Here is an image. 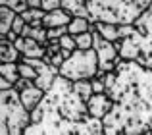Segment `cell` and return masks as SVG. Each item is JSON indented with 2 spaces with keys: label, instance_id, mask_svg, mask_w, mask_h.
Wrapping results in <instances>:
<instances>
[{
  "label": "cell",
  "instance_id": "6da1fadb",
  "mask_svg": "<svg viewBox=\"0 0 152 135\" xmlns=\"http://www.w3.org/2000/svg\"><path fill=\"white\" fill-rule=\"evenodd\" d=\"M115 81L106 95L110 114L102 120L106 135H142L152 129V70L133 60H119Z\"/></svg>",
  "mask_w": 152,
  "mask_h": 135
},
{
  "label": "cell",
  "instance_id": "7a4b0ae2",
  "mask_svg": "<svg viewBox=\"0 0 152 135\" xmlns=\"http://www.w3.org/2000/svg\"><path fill=\"white\" fill-rule=\"evenodd\" d=\"M23 135H106L102 120L89 114H64L42 98V102L31 112V124Z\"/></svg>",
  "mask_w": 152,
  "mask_h": 135
},
{
  "label": "cell",
  "instance_id": "3957f363",
  "mask_svg": "<svg viewBox=\"0 0 152 135\" xmlns=\"http://www.w3.org/2000/svg\"><path fill=\"white\" fill-rule=\"evenodd\" d=\"M150 6L152 0H62V8L73 18L114 25H133Z\"/></svg>",
  "mask_w": 152,
  "mask_h": 135
},
{
  "label": "cell",
  "instance_id": "277c9868",
  "mask_svg": "<svg viewBox=\"0 0 152 135\" xmlns=\"http://www.w3.org/2000/svg\"><path fill=\"white\" fill-rule=\"evenodd\" d=\"M121 60H133L152 70V6L133 23V33L114 43Z\"/></svg>",
  "mask_w": 152,
  "mask_h": 135
},
{
  "label": "cell",
  "instance_id": "5b68a950",
  "mask_svg": "<svg viewBox=\"0 0 152 135\" xmlns=\"http://www.w3.org/2000/svg\"><path fill=\"white\" fill-rule=\"evenodd\" d=\"M98 73V56L96 50H75L71 58L64 62L60 68V75L67 81H91Z\"/></svg>",
  "mask_w": 152,
  "mask_h": 135
},
{
  "label": "cell",
  "instance_id": "8992f818",
  "mask_svg": "<svg viewBox=\"0 0 152 135\" xmlns=\"http://www.w3.org/2000/svg\"><path fill=\"white\" fill-rule=\"evenodd\" d=\"M112 106H114V102H112V98L108 97L106 93L93 95V97L89 98V102H87V112H89V116L96 118V120H104V118L110 114Z\"/></svg>",
  "mask_w": 152,
  "mask_h": 135
},
{
  "label": "cell",
  "instance_id": "52a82bcc",
  "mask_svg": "<svg viewBox=\"0 0 152 135\" xmlns=\"http://www.w3.org/2000/svg\"><path fill=\"white\" fill-rule=\"evenodd\" d=\"M15 48L19 50V54H21L23 58H39V60H42L46 54V46L39 45L37 41H33V39H27V37H18V41L14 43Z\"/></svg>",
  "mask_w": 152,
  "mask_h": 135
},
{
  "label": "cell",
  "instance_id": "ba28073f",
  "mask_svg": "<svg viewBox=\"0 0 152 135\" xmlns=\"http://www.w3.org/2000/svg\"><path fill=\"white\" fill-rule=\"evenodd\" d=\"M45 91H41L39 87H35V83L31 81L29 85L25 87L23 91H19V101H21V104H23V108L27 110V112H33L35 108H37L39 104L42 102V98H45Z\"/></svg>",
  "mask_w": 152,
  "mask_h": 135
},
{
  "label": "cell",
  "instance_id": "9c48e42d",
  "mask_svg": "<svg viewBox=\"0 0 152 135\" xmlns=\"http://www.w3.org/2000/svg\"><path fill=\"white\" fill-rule=\"evenodd\" d=\"M71 19H73V15L67 14L64 8H60V10H54V12H48V14H45L42 25H45V29H54V27H67Z\"/></svg>",
  "mask_w": 152,
  "mask_h": 135
},
{
  "label": "cell",
  "instance_id": "30bf717a",
  "mask_svg": "<svg viewBox=\"0 0 152 135\" xmlns=\"http://www.w3.org/2000/svg\"><path fill=\"white\" fill-rule=\"evenodd\" d=\"M21 54L15 48L14 43L8 41L6 35L0 33V64H18Z\"/></svg>",
  "mask_w": 152,
  "mask_h": 135
},
{
  "label": "cell",
  "instance_id": "8fae6325",
  "mask_svg": "<svg viewBox=\"0 0 152 135\" xmlns=\"http://www.w3.org/2000/svg\"><path fill=\"white\" fill-rule=\"evenodd\" d=\"M94 31V23H91L89 19L85 18H73L67 25V33L71 37H77V35H83V33H91Z\"/></svg>",
  "mask_w": 152,
  "mask_h": 135
},
{
  "label": "cell",
  "instance_id": "7c38bea8",
  "mask_svg": "<svg viewBox=\"0 0 152 135\" xmlns=\"http://www.w3.org/2000/svg\"><path fill=\"white\" fill-rule=\"evenodd\" d=\"M94 31L110 43H118L121 39L119 37V25H114V23H94Z\"/></svg>",
  "mask_w": 152,
  "mask_h": 135
},
{
  "label": "cell",
  "instance_id": "4fadbf2b",
  "mask_svg": "<svg viewBox=\"0 0 152 135\" xmlns=\"http://www.w3.org/2000/svg\"><path fill=\"white\" fill-rule=\"evenodd\" d=\"M19 37L33 39V41H37L39 45H42V46L48 45V37H46V29H45V27H33V25H27V23H25L23 33L19 35Z\"/></svg>",
  "mask_w": 152,
  "mask_h": 135
},
{
  "label": "cell",
  "instance_id": "5bb4252c",
  "mask_svg": "<svg viewBox=\"0 0 152 135\" xmlns=\"http://www.w3.org/2000/svg\"><path fill=\"white\" fill-rule=\"evenodd\" d=\"M15 18H18V14H15L12 8L0 6V33H2V35L10 33V31H12V23H14Z\"/></svg>",
  "mask_w": 152,
  "mask_h": 135
},
{
  "label": "cell",
  "instance_id": "9a60e30c",
  "mask_svg": "<svg viewBox=\"0 0 152 135\" xmlns=\"http://www.w3.org/2000/svg\"><path fill=\"white\" fill-rule=\"evenodd\" d=\"M0 75L10 83L12 87L19 81V71H18V64H0Z\"/></svg>",
  "mask_w": 152,
  "mask_h": 135
},
{
  "label": "cell",
  "instance_id": "2e32d148",
  "mask_svg": "<svg viewBox=\"0 0 152 135\" xmlns=\"http://www.w3.org/2000/svg\"><path fill=\"white\" fill-rule=\"evenodd\" d=\"M73 91L77 93V97L81 98L83 102H89V98L93 97V85H91V81H75L73 83Z\"/></svg>",
  "mask_w": 152,
  "mask_h": 135
},
{
  "label": "cell",
  "instance_id": "e0dca14e",
  "mask_svg": "<svg viewBox=\"0 0 152 135\" xmlns=\"http://www.w3.org/2000/svg\"><path fill=\"white\" fill-rule=\"evenodd\" d=\"M75 45H77V50H91L93 45H94V31L77 35V37H75Z\"/></svg>",
  "mask_w": 152,
  "mask_h": 135
},
{
  "label": "cell",
  "instance_id": "ac0fdd59",
  "mask_svg": "<svg viewBox=\"0 0 152 135\" xmlns=\"http://www.w3.org/2000/svg\"><path fill=\"white\" fill-rule=\"evenodd\" d=\"M18 71H19V77L21 79H27V81H35L37 79V70H35L33 66H29V64H25V62H21L19 60L18 62Z\"/></svg>",
  "mask_w": 152,
  "mask_h": 135
},
{
  "label": "cell",
  "instance_id": "d6986e66",
  "mask_svg": "<svg viewBox=\"0 0 152 135\" xmlns=\"http://www.w3.org/2000/svg\"><path fill=\"white\" fill-rule=\"evenodd\" d=\"M23 18V21L25 23H35V21H41V19H45V12L42 10H33V8H27L23 14H19Z\"/></svg>",
  "mask_w": 152,
  "mask_h": 135
},
{
  "label": "cell",
  "instance_id": "ffe728a7",
  "mask_svg": "<svg viewBox=\"0 0 152 135\" xmlns=\"http://www.w3.org/2000/svg\"><path fill=\"white\" fill-rule=\"evenodd\" d=\"M0 6L12 8L15 14H23L27 10V0H0Z\"/></svg>",
  "mask_w": 152,
  "mask_h": 135
},
{
  "label": "cell",
  "instance_id": "44dd1931",
  "mask_svg": "<svg viewBox=\"0 0 152 135\" xmlns=\"http://www.w3.org/2000/svg\"><path fill=\"white\" fill-rule=\"evenodd\" d=\"M60 46H62L64 50H69V52H75V50H77V45H75V37H71L69 33L67 35H64L62 39H60Z\"/></svg>",
  "mask_w": 152,
  "mask_h": 135
},
{
  "label": "cell",
  "instance_id": "7402d4cb",
  "mask_svg": "<svg viewBox=\"0 0 152 135\" xmlns=\"http://www.w3.org/2000/svg\"><path fill=\"white\" fill-rule=\"evenodd\" d=\"M60 8H62V0H41V10L45 12V14L60 10Z\"/></svg>",
  "mask_w": 152,
  "mask_h": 135
},
{
  "label": "cell",
  "instance_id": "603a6c76",
  "mask_svg": "<svg viewBox=\"0 0 152 135\" xmlns=\"http://www.w3.org/2000/svg\"><path fill=\"white\" fill-rule=\"evenodd\" d=\"M64 35H67V27H54V29H46V37H48V41H60Z\"/></svg>",
  "mask_w": 152,
  "mask_h": 135
},
{
  "label": "cell",
  "instance_id": "cb8c5ba5",
  "mask_svg": "<svg viewBox=\"0 0 152 135\" xmlns=\"http://www.w3.org/2000/svg\"><path fill=\"white\" fill-rule=\"evenodd\" d=\"M23 27H25V21H23V18L18 14V18H15L14 23H12V31H14L15 35H21L23 33Z\"/></svg>",
  "mask_w": 152,
  "mask_h": 135
},
{
  "label": "cell",
  "instance_id": "d4e9b609",
  "mask_svg": "<svg viewBox=\"0 0 152 135\" xmlns=\"http://www.w3.org/2000/svg\"><path fill=\"white\" fill-rule=\"evenodd\" d=\"M91 85H93V93L94 95H102V93H106V89H104V83L100 81V79H91Z\"/></svg>",
  "mask_w": 152,
  "mask_h": 135
},
{
  "label": "cell",
  "instance_id": "484cf974",
  "mask_svg": "<svg viewBox=\"0 0 152 135\" xmlns=\"http://www.w3.org/2000/svg\"><path fill=\"white\" fill-rule=\"evenodd\" d=\"M27 8H33V10H41V0H27Z\"/></svg>",
  "mask_w": 152,
  "mask_h": 135
},
{
  "label": "cell",
  "instance_id": "4316f807",
  "mask_svg": "<svg viewBox=\"0 0 152 135\" xmlns=\"http://www.w3.org/2000/svg\"><path fill=\"white\" fill-rule=\"evenodd\" d=\"M8 89H12V85L2 77V75H0V91H8Z\"/></svg>",
  "mask_w": 152,
  "mask_h": 135
},
{
  "label": "cell",
  "instance_id": "83f0119b",
  "mask_svg": "<svg viewBox=\"0 0 152 135\" xmlns=\"http://www.w3.org/2000/svg\"><path fill=\"white\" fill-rule=\"evenodd\" d=\"M142 135H152V129H150V131H146V133H142Z\"/></svg>",
  "mask_w": 152,
  "mask_h": 135
}]
</instances>
